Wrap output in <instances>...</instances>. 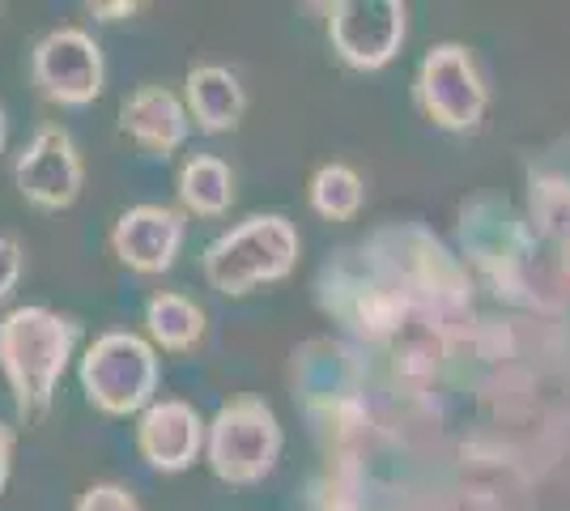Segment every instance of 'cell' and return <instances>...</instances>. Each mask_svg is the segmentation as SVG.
Instances as JSON below:
<instances>
[{"instance_id": "cell-1", "label": "cell", "mask_w": 570, "mask_h": 511, "mask_svg": "<svg viewBox=\"0 0 570 511\" xmlns=\"http://www.w3.org/2000/svg\"><path fill=\"white\" fill-rule=\"evenodd\" d=\"M77 345V324L48 307H13L0 320V371L13 389L18 414H48L51 396Z\"/></svg>"}, {"instance_id": "cell-2", "label": "cell", "mask_w": 570, "mask_h": 511, "mask_svg": "<svg viewBox=\"0 0 570 511\" xmlns=\"http://www.w3.org/2000/svg\"><path fill=\"white\" fill-rule=\"evenodd\" d=\"M298 265V230L282 214H256L205 247V277L217 294H252Z\"/></svg>"}, {"instance_id": "cell-3", "label": "cell", "mask_w": 570, "mask_h": 511, "mask_svg": "<svg viewBox=\"0 0 570 511\" xmlns=\"http://www.w3.org/2000/svg\"><path fill=\"white\" fill-rule=\"evenodd\" d=\"M282 422L264 396H230L209 422L205 456L222 482L256 487L282 456Z\"/></svg>"}, {"instance_id": "cell-4", "label": "cell", "mask_w": 570, "mask_h": 511, "mask_svg": "<svg viewBox=\"0 0 570 511\" xmlns=\"http://www.w3.org/2000/svg\"><path fill=\"white\" fill-rule=\"evenodd\" d=\"M86 401L111 417L145 414L158 392V354L137 333H102L81 354Z\"/></svg>"}, {"instance_id": "cell-5", "label": "cell", "mask_w": 570, "mask_h": 511, "mask_svg": "<svg viewBox=\"0 0 570 511\" xmlns=\"http://www.w3.org/2000/svg\"><path fill=\"white\" fill-rule=\"evenodd\" d=\"M413 98H417L422 116L448 132L476 128L485 116V102H490L481 69L464 43H439L434 51H426L417 81H413Z\"/></svg>"}, {"instance_id": "cell-6", "label": "cell", "mask_w": 570, "mask_h": 511, "mask_svg": "<svg viewBox=\"0 0 570 511\" xmlns=\"http://www.w3.org/2000/svg\"><path fill=\"white\" fill-rule=\"evenodd\" d=\"M102 48L95 35L77 30V26H60L48 30L35 51H30V77L39 86V95L60 102V107H86L102 95Z\"/></svg>"}, {"instance_id": "cell-7", "label": "cell", "mask_w": 570, "mask_h": 511, "mask_svg": "<svg viewBox=\"0 0 570 511\" xmlns=\"http://www.w3.org/2000/svg\"><path fill=\"white\" fill-rule=\"evenodd\" d=\"M404 9L401 0H341L328 9V39L336 56L350 69H383L396 60L404 43Z\"/></svg>"}, {"instance_id": "cell-8", "label": "cell", "mask_w": 570, "mask_h": 511, "mask_svg": "<svg viewBox=\"0 0 570 511\" xmlns=\"http://www.w3.org/2000/svg\"><path fill=\"white\" fill-rule=\"evenodd\" d=\"M13 179H18V193H22L35 209L60 214V209H69L72 200L81 196L86 167H81V154H77L69 132H65L60 124H43V128L30 137V146L18 154Z\"/></svg>"}, {"instance_id": "cell-9", "label": "cell", "mask_w": 570, "mask_h": 511, "mask_svg": "<svg viewBox=\"0 0 570 511\" xmlns=\"http://www.w3.org/2000/svg\"><path fill=\"white\" fill-rule=\"evenodd\" d=\"M184 230H188L184 209L132 205L111 226V252L119 256V265L137 268V273H167L184 247Z\"/></svg>"}, {"instance_id": "cell-10", "label": "cell", "mask_w": 570, "mask_h": 511, "mask_svg": "<svg viewBox=\"0 0 570 511\" xmlns=\"http://www.w3.org/2000/svg\"><path fill=\"white\" fill-rule=\"evenodd\" d=\"M205 435H209V426L196 414V405L175 401V396L154 401L137 422V448H141L145 464L158 473L191 469L196 456L205 452Z\"/></svg>"}, {"instance_id": "cell-11", "label": "cell", "mask_w": 570, "mask_h": 511, "mask_svg": "<svg viewBox=\"0 0 570 511\" xmlns=\"http://www.w3.org/2000/svg\"><path fill=\"white\" fill-rule=\"evenodd\" d=\"M119 128L145 149V154H158L167 158L175 149L188 141L191 116L184 107V98L167 90V86H141L119 102Z\"/></svg>"}, {"instance_id": "cell-12", "label": "cell", "mask_w": 570, "mask_h": 511, "mask_svg": "<svg viewBox=\"0 0 570 511\" xmlns=\"http://www.w3.org/2000/svg\"><path fill=\"white\" fill-rule=\"evenodd\" d=\"M184 107H188L191 124L200 132H230L238 128L243 111H247V95H243V81L222 65H196L184 81Z\"/></svg>"}, {"instance_id": "cell-13", "label": "cell", "mask_w": 570, "mask_h": 511, "mask_svg": "<svg viewBox=\"0 0 570 511\" xmlns=\"http://www.w3.org/2000/svg\"><path fill=\"white\" fill-rule=\"evenodd\" d=\"M179 205L184 214H196V218H222L235 200V175L230 167L214 158V154H191L188 163L179 167Z\"/></svg>"}, {"instance_id": "cell-14", "label": "cell", "mask_w": 570, "mask_h": 511, "mask_svg": "<svg viewBox=\"0 0 570 511\" xmlns=\"http://www.w3.org/2000/svg\"><path fill=\"white\" fill-rule=\"evenodd\" d=\"M145 328H149L154 345H163L170 354H184L205 337V312L191 303L188 294L158 291L145 303Z\"/></svg>"}, {"instance_id": "cell-15", "label": "cell", "mask_w": 570, "mask_h": 511, "mask_svg": "<svg viewBox=\"0 0 570 511\" xmlns=\"http://www.w3.org/2000/svg\"><path fill=\"white\" fill-rule=\"evenodd\" d=\"M311 209L328 222H350L362 209V179L345 163H324L311 175Z\"/></svg>"}, {"instance_id": "cell-16", "label": "cell", "mask_w": 570, "mask_h": 511, "mask_svg": "<svg viewBox=\"0 0 570 511\" xmlns=\"http://www.w3.org/2000/svg\"><path fill=\"white\" fill-rule=\"evenodd\" d=\"M532 209H537V222L541 230L570 244V188L567 184H541L532 188Z\"/></svg>"}, {"instance_id": "cell-17", "label": "cell", "mask_w": 570, "mask_h": 511, "mask_svg": "<svg viewBox=\"0 0 570 511\" xmlns=\"http://www.w3.org/2000/svg\"><path fill=\"white\" fill-rule=\"evenodd\" d=\"M72 511H141V503H137V494H132L128 487L98 482V487H90L81 499H77V508Z\"/></svg>"}, {"instance_id": "cell-18", "label": "cell", "mask_w": 570, "mask_h": 511, "mask_svg": "<svg viewBox=\"0 0 570 511\" xmlns=\"http://www.w3.org/2000/svg\"><path fill=\"white\" fill-rule=\"evenodd\" d=\"M22 244L18 239H9V235H0V303L13 294V286L22 282Z\"/></svg>"}, {"instance_id": "cell-19", "label": "cell", "mask_w": 570, "mask_h": 511, "mask_svg": "<svg viewBox=\"0 0 570 511\" xmlns=\"http://www.w3.org/2000/svg\"><path fill=\"white\" fill-rule=\"evenodd\" d=\"M141 4H132V0H119V4H90V13H95L98 22H119V18H132Z\"/></svg>"}, {"instance_id": "cell-20", "label": "cell", "mask_w": 570, "mask_h": 511, "mask_svg": "<svg viewBox=\"0 0 570 511\" xmlns=\"http://www.w3.org/2000/svg\"><path fill=\"white\" fill-rule=\"evenodd\" d=\"M9 461H13V431L0 422V490L9 482Z\"/></svg>"}, {"instance_id": "cell-21", "label": "cell", "mask_w": 570, "mask_h": 511, "mask_svg": "<svg viewBox=\"0 0 570 511\" xmlns=\"http://www.w3.org/2000/svg\"><path fill=\"white\" fill-rule=\"evenodd\" d=\"M0 149H4V107H0Z\"/></svg>"}]
</instances>
